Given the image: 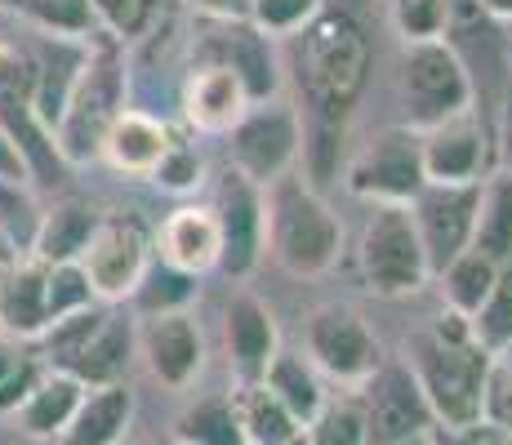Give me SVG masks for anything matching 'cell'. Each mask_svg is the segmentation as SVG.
Segmentation results:
<instances>
[{
    "instance_id": "obj_1",
    "label": "cell",
    "mask_w": 512,
    "mask_h": 445,
    "mask_svg": "<svg viewBox=\"0 0 512 445\" xmlns=\"http://www.w3.org/2000/svg\"><path fill=\"white\" fill-rule=\"evenodd\" d=\"M294 41V81H299L308 121L348 125L370 81V36L343 5H321Z\"/></svg>"
},
{
    "instance_id": "obj_2",
    "label": "cell",
    "mask_w": 512,
    "mask_h": 445,
    "mask_svg": "<svg viewBox=\"0 0 512 445\" xmlns=\"http://www.w3.org/2000/svg\"><path fill=\"white\" fill-rule=\"evenodd\" d=\"M490 361H495V356L472 339L468 316H459L450 308L423 339L410 343V374H415L432 419L455 432L477 428Z\"/></svg>"
},
{
    "instance_id": "obj_3",
    "label": "cell",
    "mask_w": 512,
    "mask_h": 445,
    "mask_svg": "<svg viewBox=\"0 0 512 445\" xmlns=\"http://www.w3.org/2000/svg\"><path fill=\"white\" fill-rule=\"evenodd\" d=\"M263 254L299 281H317L339 267L343 223L299 170L263 187Z\"/></svg>"
},
{
    "instance_id": "obj_4",
    "label": "cell",
    "mask_w": 512,
    "mask_h": 445,
    "mask_svg": "<svg viewBox=\"0 0 512 445\" xmlns=\"http://www.w3.org/2000/svg\"><path fill=\"white\" fill-rule=\"evenodd\" d=\"M134 352H139V325H134V316L107 312L98 303L45 325L49 370H67L85 388L121 383L134 365Z\"/></svg>"
},
{
    "instance_id": "obj_5",
    "label": "cell",
    "mask_w": 512,
    "mask_h": 445,
    "mask_svg": "<svg viewBox=\"0 0 512 445\" xmlns=\"http://www.w3.org/2000/svg\"><path fill=\"white\" fill-rule=\"evenodd\" d=\"M361 281L379 299H410L432 281L410 205H370L357 241Z\"/></svg>"
},
{
    "instance_id": "obj_6",
    "label": "cell",
    "mask_w": 512,
    "mask_h": 445,
    "mask_svg": "<svg viewBox=\"0 0 512 445\" xmlns=\"http://www.w3.org/2000/svg\"><path fill=\"white\" fill-rule=\"evenodd\" d=\"M125 107V72L116 67L112 54H85L76 85L63 103V116L54 125V152L63 161H85L98 152L112 116Z\"/></svg>"
},
{
    "instance_id": "obj_7",
    "label": "cell",
    "mask_w": 512,
    "mask_h": 445,
    "mask_svg": "<svg viewBox=\"0 0 512 445\" xmlns=\"http://www.w3.org/2000/svg\"><path fill=\"white\" fill-rule=\"evenodd\" d=\"M343 183L357 201L370 205H410L423 192V161H419V130L410 125H388L370 134L357 152L348 156Z\"/></svg>"
},
{
    "instance_id": "obj_8",
    "label": "cell",
    "mask_w": 512,
    "mask_h": 445,
    "mask_svg": "<svg viewBox=\"0 0 512 445\" xmlns=\"http://www.w3.org/2000/svg\"><path fill=\"white\" fill-rule=\"evenodd\" d=\"M401 98L410 107V130H428V125L472 107V76L446 36L406 45V54H401Z\"/></svg>"
},
{
    "instance_id": "obj_9",
    "label": "cell",
    "mask_w": 512,
    "mask_h": 445,
    "mask_svg": "<svg viewBox=\"0 0 512 445\" xmlns=\"http://www.w3.org/2000/svg\"><path fill=\"white\" fill-rule=\"evenodd\" d=\"M299 152H303V112L290 107L285 98L254 103L228 134L232 170H241L259 187L290 174L294 165H299Z\"/></svg>"
},
{
    "instance_id": "obj_10",
    "label": "cell",
    "mask_w": 512,
    "mask_h": 445,
    "mask_svg": "<svg viewBox=\"0 0 512 445\" xmlns=\"http://www.w3.org/2000/svg\"><path fill=\"white\" fill-rule=\"evenodd\" d=\"M90 276V290L98 303H125L134 299L139 281L152 267V236L134 219H98L90 245L76 259Z\"/></svg>"
},
{
    "instance_id": "obj_11",
    "label": "cell",
    "mask_w": 512,
    "mask_h": 445,
    "mask_svg": "<svg viewBox=\"0 0 512 445\" xmlns=\"http://www.w3.org/2000/svg\"><path fill=\"white\" fill-rule=\"evenodd\" d=\"M308 361L317 374L339 383H366L379 370V343H374L366 316L348 303H326L308 316Z\"/></svg>"
},
{
    "instance_id": "obj_12",
    "label": "cell",
    "mask_w": 512,
    "mask_h": 445,
    "mask_svg": "<svg viewBox=\"0 0 512 445\" xmlns=\"http://www.w3.org/2000/svg\"><path fill=\"white\" fill-rule=\"evenodd\" d=\"M477 201H481V183H423V192L410 201L432 276L472 245Z\"/></svg>"
},
{
    "instance_id": "obj_13",
    "label": "cell",
    "mask_w": 512,
    "mask_h": 445,
    "mask_svg": "<svg viewBox=\"0 0 512 445\" xmlns=\"http://www.w3.org/2000/svg\"><path fill=\"white\" fill-rule=\"evenodd\" d=\"M361 397V414H366V432L370 445H388V441H406L432 428V410L423 401L410 365H379L366 383Z\"/></svg>"
},
{
    "instance_id": "obj_14",
    "label": "cell",
    "mask_w": 512,
    "mask_h": 445,
    "mask_svg": "<svg viewBox=\"0 0 512 445\" xmlns=\"http://www.w3.org/2000/svg\"><path fill=\"white\" fill-rule=\"evenodd\" d=\"M419 161H423V183H481L490 147L477 107L419 130Z\"/></svg>"
},
{
    "instance_id": "obj_15",
    "label": "cell",
    "mask_w": 512,
    "mask_h": 445,
    "mask_svg": "<svg viewBox=\"0 0 512 445\" xmlns=\"http://www.w3.org/2000/svg\"><path fill=\"white\" fill-rule=\"evenodd\" d=\"M139 356L147 361L156 383L165 388H187L196 383L205 365V339H201V325L187 308L174 312H147L139 325Z\"/></svg>"
},
{
    "instance_id": "obj_16",
    "label": "cell",
    "mask_w": 512,
    "mask_h": 445,
    "mask_svg": "<svg viewBox=\"0 0 512 445\" xmlns=\"http://www.w3.org/2000/svg\"><path fill=\"white\" fill-rule=\"evenodd\" d=\"M223 343H228L236 383H259L268 374L272 356L281 352V330L272 308L254 290H232L228 308H223Z\"/></svg>"
},
{
    "instance_id": "obj_17",
    "label": "cell",
    "mask_w": 512,
    "mask_h": 445,
    "mask_svg": "<svg viewBox=\"0 0 512 445\" xmlns=\"http://www.w3.org/2000/svg\"><path fill=\"white\" fill-rule=\"evenodd\" d=\"M179 103H183L187 130H196L205 138H228L232 125L254 107V98L228 63H214L210 58V63H201V67L187 72Z\"/></svg>"
},
{
    "instance_id": "obj_18",
    "label": "cell",
    "mask_w": 512,
    "mask_h": 445,
    "mask_svg": "<svg viewBox=\"0 0 512 445\" xmlns=\"http://www.w3.org/2000/svg\"><path fill=\"white\" fill-rule=\"evenodd\" d=\"M152 250L161 254L165 267L183 276H205L223 267V227L214 205H179L161 219L152 236Z\"/></svg>"
},
{
    "instance_id": "obj_19",
    "label": "cell",
    "mask_w": 512,
    "mask_h": 445,
    "mask_svg": "<svg viewBox=\"0 0 512 445\" xmlns=\"http://www.w3.org/2000/svg\"><path fill=\"white\" fill-rule=\"evenodd\" d=\"M223 227V267L232 276L254 272L263 259V187L250 183L241 170H228L219 183V201H214Z\"/></svg>"
},
{
    "instance_id": "obj_20",
    "label": "cell",
    "mask_w": 512,
    "mask_h": 445,
    "mask_svg": "<svg viewBox=\"0 0 512 445\" xmlns=\"http://www.w3.org/2000/svg\"><path fill=\"white\" fill-rule=\"evenodd\" d=\"M170 143H174V134L161 116L143 112V107H121V112L112 116V125H107L98 152H103V161L112 165L116 174L147 178L156 165H161V156Z\"/></svg>"
},
{
    "instance_id": "obj_21",
    "label": "cell",
    "mask_w": 512,
    "mask_h": 445,
    "mask_svg": "<svg viewBox=\"0 0 512 445\" xmlns=\"http://www.w3.org/2000/svg\"><path fill=\"white\" fill-rule=\"evenodd\" d=\"M45 281L49 263L36 259L32 250L0 263V330L14 334V339H41L49 325Z\"/></svg>"
},
{
    "instance_id": "obj_22",
    "label": "cell",
    "mask_w": 512,
    "mask_h": 445,
    "mask_svg": "<svg viewBox=\"0 0 512 445\" xmlns=\"http://www.w3.org/2000/svg\"><path fill=\"white\" fill-rule=\"evenodd\" d=\"M134 419V392L130 383H103V388H85V401L76 405L67 432L58 445H121Z\"/></svg>"
},
{
    "instance_id": "obj_23",
    "label": "cell",
    "mask_w": 512,
    "mask_h": 445,
    "mask_svg": "<svg viewBox=\"0 0 512 445\" xmlns=\"http://www.w3.org/2000/svg\"><path fill=\"white\" fill-rule=\"evenodd\" d=\"M81 401H85L81 379H72L67 370H45L41 379H36V388L27 392V401L14 410V419L27 437L58 441L67 432V423H72V414H76Z\"/></svg>"
},
{
    "instance_id": "obj_24",
    "label": "cell",
    "mask_w": 512,
    "mask_h": 445,
    "mask_svg": "<svg viewBox=\"0 0 512 445\" xmlns=\"http://www.w3.org/2000/svg\"><path fill=\"white\" fill-rule=\"evenodd\" d=\"M232 401V419L245 445H290L294 437H303L299 419L272 397L268 383H236V392H228Z\"/></svg>"
},
{
    "instance_id": "obj_25",
    "label": "cell",
    "mask_w": 512,
    "mask_h": 445,
    "mask_svg": "<svg viewBox=\"0 0 512 445\" xmlns=\"http://www.w3.org/2000/svg\"><path fill=\"white\" fill-rule=\"evenodd\" d=\"M228 27V41L219 45V58L214 63H228L236 76L245 81L254 103H268V98L281 94V67L272 58V41L263 32H254L250 23H223Z\"/></svg>"
},
{
    "instance_id": "obj_26",
    "label": "cell",
    "mask_w": 512,
    "mask_h": 445,
    "mask_svg": "<svg viewBox=\"0 0 512 445\" xmlns=\"http://www.w3.org/2000/svg\"><path fill=\"white\" fill-rule=\"evenodd\" d=\"M98 227V214L81 201H58L32 227V254L45 263H76Z\"/></svg>"
},
{
    "instance_id": "obj_27",
    "label": "cell",
    "mask_w": 512,
    "mask_h": 445,
    "mask_svg": "<svg viewBox=\"0 0 512 445\" xmlns=\"http://www.w3.org/2000/svg\"><path fill=\"white\" fill-rule=\"evenodd\" d=\"M263 383H268L272 397H277L285 410L299 419V428L321 410V405H326L321 374L303 352H277L272 356V365H268V374H263Z\"/></svg>"
},
{
    "instance_id": "obj_28",
    "label": "cell",
    "mask_w": 512,
    "mask_h": 445,
    "mask_svg": "<svg viewBox=\"0 0 512 445\" xmlns=\"http://www.w3.org/2000/svg\"><path fill=\"white\" fill-rule=\"evenodd\" d=\"M472 250L490 254L495 263L512 254V170L481 178L477 223H472Z\"/></svg>"
},
{
    "instance_id": "obj_29",
    "label": "cell",
    "mask_w": 512,
    "mask_h": 445,
    "mask_svg": "<svg viewBox=\"0 0 512 445\" xmlns=\"http://www.w3.org/2000/svg\"><path fill=\"white\" fill-rule=\"evenodd\" d=\"M495 267L499 263L490 259V254H481V250H472V245H468V250L455 254V259L441 267L432 281L441 285V299H446V308L472 321V312L486 303L490 285H495Z\"/></svg>"
},
{
    "instance_id": "obj_30",
    "label": "cell",
    "mask_w": 512,
    "mask_h": 445,
    "mask_svg": "<svg viewBox=\"0 0 512 445\" xmlns=\"http://www.w3.org/2000/svg\"><path fill=\"white\" fill-rule=\"evenodd\" d=\"M472 339L481 343L490 356L512 352V254L499 259L495 267V285H490L486 303L472 312Z\"/></svg>"
},
{
    "instance_id": "obj_31",
    "label": "cell",
    "mask_w": 512,
    "mask_h": 445,
    "mask_svg": "<svg viewBox=\"0 0 512 445\" xmlns=\"http://www.w3.org/2000/svg\"><path fill=\"white\" fill-rule=\"evenodd\" d=\"M174 441L179 445H245L232 419L228 397H205L192 410H183L174 419Z\"/></svg>"
},
{
    "instance_id": "obj_32",
    "label": "cell",
    "mask_w": 512,
    "mask_h": 445,
    "mask_svg": "<svg viewBox=\"0 0 512 445\" xmlns=\"http://www.w3.org/2000/svg\"><path fill=\"white\" fill-rule=\"evenodd\" d=\"M303 441L308 445H370L361 401L357 397H339V401L326 397V405L303 423Z\"/></svg>"
},
{
    "instance_id": "obj_33",
    "label": "cell",
    "mask_w": 512,
    "mask_h": 445,
    "mask_svg": "<svg viewBox=\"0 0 512 445\" xmlns=\"http://www.w3.org/2000/svg\"><path fill=\"white\" fill-rule=\"evenodd\" d=\"M18 5L54 41H90V32L98 23L90 0H18Z\"/></svg>"
},
{
    "instance_id": "obj_34",
    "label": "cell",
    "mask_w": 512,
    "mask_h": 445,
    "mask_svg": "<svg viewBox=\"0 0 512 445\" xmlns=\"http://www.w3.org/2000/svg\"><path fill=\"white\" fill-rule=\"evenodd\" d=\"M392 5V27L406 45L419 41H441L450 23V0H388Z\"/></svg>"
},
{
    "instance_id": "obj_35",
    "label": "cell",
    "mask_w": 512,
    "mask_h": 445,
    "mask_svg": "<svg viewBox=\"0 0 512 445\" xmlns=\"http://www.w3.org/2000/svg\"><path fill=\"white\" fill-rule=\"evenodd\" d=\"M94 290H90V276H85L81 263H49V281H45V308H49V321L58 316H72V312H85L94 308Z\"/></svg>"
},
{
    "instance_id": "obj_36",
    "label": "cell",
    "mask_w": 512,
    "mask_h": 445,
    "mask_svg": "<svg viewBox=\"0 0 512 445\" xmlns=\"http://www.w3.org/2000/svg\"><path fill=\"white\" fill-rule=\"evenodd\" d=\"M321 5H326V0H250L245 23H250L254 32H263L268 41H285V36L299 32Z\"/></svg>"
},
{
    "instance_id": "obj_37",
    "label": "cell",
    "mask_w": 512,
    "mask_h": 445,
    "mask_svg": "<svg viewBox=\"0 0 512 445\" xmlns=\"http://www.w3.org/2000/svg\"><path fill=\"white\" fill-rule=\"evenodd\" d=\"M156 187L161 192H174V196H187V192H196L201 187V178H205V165H201V156H196V147L192 143H179L174 138L170 147H165V156H161V165H156L152 174Z\"/></svg>"
},
{
    "instance_id": "obj_38",
    "label": "cell",
    "mask_w": 512,
    "mask_h": 445,
    "mask_svg": "<svg viewBox=\"0 0 512 445\" xmlns=\"http://www.w3.org/2000/svg\"><path fill=\"white\" fill-rule=\"evenodd\" d=\"M481 419L499 432L512 428V361H490L486 392H481Z\"/></svg>"
},
{
    "instance_id": "obj_39",
    "label": "cell",
    "mask_w": 512,
    "mask_h": 445,
    "mask_svg": "<svg viewBox=\"0 0 512 445\" xmlns=\"http://www.w3.org/2000/svg\"><path fill=\"white\" fill-rule=\"evenodd\" d=\"M90 5H94V18L107 27V32L121 36V41H130V36L143 32L152 0H90Z\"/></svg>"
},
{
    "instance_id": "obj_40",
    "label": "cell",
    "mask_w": 512,
    "mask_h": 445,
    "mask_svg": "<svg viewBox=\"0 0 512 445\" xmlns=\"http://www.w3.org/2000/svg\"><path fill=\"white\" fill-rule=\"evenodd\" d=\"M41 365L36 361H23V356H18L14 365H9L5 374H0V419H5V414H14L18 405L27 401V392L36 388V379H41Z\"/></svg>"
},
{
    "instance_id": "obj_41",
    "label": "cell",
    "mask_w": 512,
    "mask_h": 445,
    "mask_svg": "<svg viewBox=\"0 0 512 445\" xmlns=\"http://www.w3.org/2000/svg\"><path fill=\"white\" fill-rule=\"evenodd\" d=\"M0 178L14 187H27V178H32V170H27V156L18 152V143L9 138V130L0 125Z\"/></svg>"
},
{
    "instance_id": "obj_42",
    "label": "cell",
    "mask_w": 512,
    "mask_h": 445,
    "mask_svg": "<svg viewBox=\"0 0 512 445\" xmlns=\"http://www.w3.org/2000/svg\"><path fill=\"white\" fill-rule=\"evenodd\" d=\"M196 14L214 18V23H241L250 14V0H187Z\"/></svg>"
},
{
    "instance_id": "obj_43",
    "label": "cell",
    "mask_w": 512,
    "mask_h": 445,
    "mask_svg": "<svg viewBox=\"0 0 512 445\" xmlns=\"http://www.w3.org/2000/svg\"><path fill=\"white\" fill-rule=\"evenodd\" d=\"M499 161L504 170H512V89L504 98V116H499Z\"/></svg>"
},
{
    "instance_id": "obj_44",
    "label": "cell",
    "mask_w": 512,
    "mask_h": 445,
    "mask_svg": "<svg viewBox=\"0 0 512 445\" xmlns=\"http://www.w3.org/2000/svg\"><path fill=\"white\" fill-rule=\"evenodd\" d=\"M481 9H486L495 23H512V0H477Z\"/></svg>"
},
{
    "instance_id": "obj_45",
    "label": "cell",
    "mask_w": 512,
    "mask_h": 445,
    "mask_svg": "<svg viewBox=\"0 0 512 445\" xmlns=\"http://www.w3.org/2000/svg\"><path fill=\"white\" fill-rule=\"evenodd\" d=\"M18 361V352L14 348H5V343H0V374H5L9 370V365H14Z\"/></svg>"
},
{
    "instance_id": "obj_46",
    "label": "cell",
    "mask_w": 512,
    "mask_h": 445,
    "mask_svg": "<svg viewBox=\"0 0 512 445\" xmlns=\"http://www.w3.org/2000/svg\"><path fill=\"white\" fill-rule=\"evenodd\" d=\"M388 445H432V432H419V437H406V441H388Z\"/></svg>"
}]
</instances>
